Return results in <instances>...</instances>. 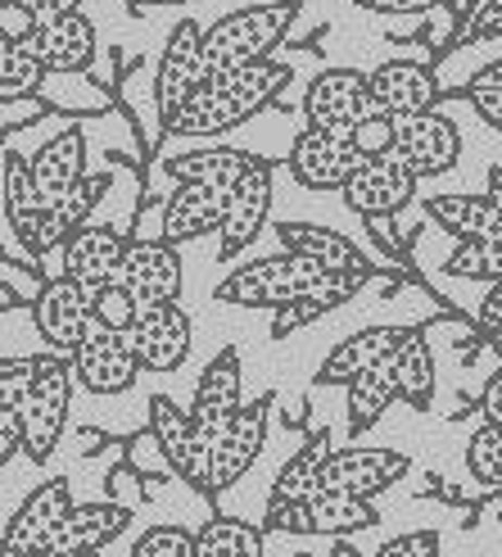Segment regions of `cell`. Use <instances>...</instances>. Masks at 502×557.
<instances>
[{
	"label": "cell",
	"instance_id": "22",
	"mask_svg": "<svg viewBox=\"0 0 502 557\" xmlns=\"http://www.w3.org/2000/svg\"><path fill=\"white\" fill-rule=\"evenodd\" d=\"M416 326H362L344 345H335L330 358L317 368V385H349L353 376H362L367 368L385 363L403 349V341L412 336Z\"/></svg>",
	"mask_w": 502,
	"mask_h": 557
},
{
	"label": "cell",
	"instance_id": "8",
	"mask_svg": "<svg viewBox=\"0 0 502 557\" xmlns=\"http://www.w3.org/2000/svg\"><path fill=\"white\" fill-rule=\"evenodd\" d=\"M73 372L91 395H127L146 368H141V358H136L127 331H114L91 318L87 336L73 349Z\"/></svg>",
	"mask_w": 502,
	"mask_h": 557
},
{
	"label": "cell",
	"instance_id": "28",
	"mask_svg": "<svg viewBox=\"0 0 502 557\" xmlns=\"http://www.w3.org/2000/svg\"><path fill=\"white\" fill-rule=\"evenodd\" d=\"M33 177H37L41 200L60 205L64 195L87 177V136L77 127H64L60 136H50V141L33 154Z\"/></svg>",
	"mask_w": 502,
	"mask_h": 557
},
{
	"label": "cell",
	"instance_id": "23",
	"mask_svg": "<svg viewBox=\"0 0 502 557\" xmlns=\"http://www.w3.org/2000/svg\"><path fill=\"white\" fill-rule=\"evenodd\" d=\"M372 77V96L376 109L389 119H407V114H426L439 104V82L426 64H407V60H389L367 73Z\"/></svg>",
	"mask_w": 502,
	"mask_h": 557
},
{
	"label": "cell",
	"instance_id": "18",
	"mask_svg": "<svg viewBox=\"0 0 502 557\" xmlns=\"http://www.w3.org/2000/svg\"><path fill=\"white\" fill-rule=\"evenodd\" d=\"M267 213H272V163L259 159L254 169L227 190V218H222V255L217 259H240L267 227Z\"/></svg>",
	"mask_w": 502,
	"mask_h": 557
},
{
	"label": "cell",
	"instance_id": "50",
	"mask_svg": "<svg viewBox=\"0 0 502 557\" xmlns=\"http://www.w3.org/2000/svg\"><path fill=\"white\" fill-rule=\"evenodd\" d=\"M480 326L489 331V336H498V331H502V282H493V290H489V299H485Z\"/></svg>",
	"mask_w": 502,
	"mask_h": 557
},
{
	"label": "cell",
	"instance_id": "10",
	"mask_svg": "<svg viewBox=\"0 0 502 557\" xmlns=\"http://www.w3.org/2000/svg\"><path fill=\"white\" fill-rule=\"evenodd\" d=\"M209 64H204V27L194 18H181L173 33H167L163 60L154 73V100H159V123H167L177 109L204 87Z\"/></svg>",
	"mask_w": 502,
	"mask_h": 557
},
{
	"label": "cell",
	"instance_id": "31",
	"mask_svg": "<svg viewBox=\"0 0 502 557\" xmlns=\"http://www.w3.org/2000/svg\"><path fill=\"white\" fill-rule=\"evenodd\" d=\"M426 213L457 240L502 236V209L489 195H435V200H426Z\"/></svg>",
	"mask_w": 502,
	"mask_h": 557
},
{
	"label": "cell",
	"instance_id": "48",
	"mask_svg": "<svg viewBox=\"0 0 502 557\" xmlns=\"http://www.w3.org/2000/svg\"><path fill=\"white\" fill-rule=\"evenodd\" d=\"M10 5H23L27 14L41 23V18H54V14H73L77 0H10Z\"/></svg>",
	"mask_w": 502,
	"mask_h": 557
},
{
	"label": "cell",
	"instance_id": "35",
	"mask_svg": "<svg viewBox=\"0 0 502 557\" xmlns=\"http://www.w3.org/2000/svg\"><path fill=\"white\" fill-rule=\"evenodd\" d=\"M200 557H263V531L240 517H209L194 531Z\"/></svg>",
	"mask_w": 502,
	"mask_h": 557
},
{
	"label": "cell",
	"instance_id": "43",
	"mask_svg": "<svg viewBox=\"0 0 502 557\" xmlns=\"http://www.w3.org/2000/svg\"><path fill=\"white\" fill-rule=\"evenodd\" d=\"M498 37H502V0H480L476 14L462 27V41H498Z\"/></svg>",
	"mask_w": 502,
	"mask_h": 557
},
{
	"label": "cell",
	"instance_id": "17",
	"mask_svg": "<svg viewBox=\"0 0 502 557\" xmlns=\"http://www.w3.org/2000/svg\"><path fill=\"white\" fill-rule=\"evenodd\" d=\"M267 417H272V395L249 399L231 422L213 440V494L231 490L249 467L259 462L263 440H267Z\"/></svg>",
	"mask_w": 502,
	"mask_h": 557
},
{
	"label": "cell",
	"instance_id": "11",
	"mask_svg": "<svg viewBox=\"0 0 502 557\" xmlns=\"http://www.w3.org/2000/svg\"><path fill=\"white\" fill-rule=\"evenodd\" d=\"M96 318V290H87L81 282H73L68 272L50 276L41 286V295L33 299V322L41 331V341L54 349V354H68L81 345L87 326Z\"/></svg>",
	"mask_w": 502,
	"mask_h": 557
},
{
	"label": "cell",
	"instance_id": "37",
	"mask_svg": "<svg viewBox=\"0 0 502 557\" xmlns=\"http://www.w3.org/2000/svg\"><path fill=\"white\" fill-rule=\"evenodd\" d=\"M466 471L476 476L485 490H502V426L485 422L466 444Z\"/></svg>",
	"mask_w": 502,
	"mask_h": 557
},
{
	"label": "cell",
	"instance_id": "51",
	"mask_svg": "<svg viewBox=\"0 0 502 557\" xmlns=\"http://www.w3.org/2000/svg\"><path fill=\"white\" fill-rule=\"evenodd\" d=\"M470 82H480V87H502V60H493V64H485Z\"/></svg>",
	"mask_w": 502,
	"mask_h": 557
},
{
	"label": "cell",
	"instance_id": "44",
	"mask_svg": "<svg viewBox=\"0 0 502 557\" xmlns=\"http://www.w3.org/2000/svg\"><path fill=\"white\" fill-rule=\"evenodd\" d=\"M462 100L476 109V119L489 123L493 132H502V87H480V82H466Z\"/></svg>",
	"mask_w": 502,
	"mask_h": 557
},
{
	"label": "cell",
	"instance_id": "30",
	"mask_svg": "<svg viewBox=\"0 0 502 557\" xmlns=\"http://www.w3.org/2000/svg\"><path fill=\"white\" fill-rule=\"evenodd\" d=\"M335 449H330V435L326 431H317L303 449L276 471V481H272V494H267V517L272 512H286V508H294V504H303V498H313L317 490H322V467H326V458H330Z\"/></svg>",
	"mask_w": 502,
	"mask_h": 557
},
{
	"label": "cell",
	"instance_id": "20",
	"mask_svg": "<svg viewBox=\"0 0 502 557\" xmlns=\"http://www.w3.org/2000/svg\"><path fill=\"white\" fill-rule=\"evenodd\" d=\"M127 341L146 372H177L190 354V318L181 313V304H159L136 318Z\"/></svg>",
	"mask_w": 502,
	"mask_h": 557
},
{
	"label": "cell",
	"instance_id": "13",
	"mask_svg": "<svg viewBox=\"0 0 502 557\" xmlns=\"http://www.w3.org/2000/svg\"><path fill=\"white\" fill-rule=\"evenodd\" d=\"M118 286L146 309H159V304H177L181 295V255L173 240H127L123 255V272Z\"/></svg>",
	"mask_w": 502,
	"mask_h": 557
},
{
	"label": "cell",
	"instance_id": "7",
	"mask_svg": "<svg viewBox=\"0 0 502 557\" xmlns=\"http://www.w3.org/2000/svg\"><path fill=\"white\" fill-rule=\"evenodd\" d=\"M150 435L159 440V454L167 458V467L194 490L213 498V449L200 440L190 422V408H177L167 395L150 399Z\"/></svg>",
	"mask_w": 502,
	"mask_h": 557
},
{
	"label": "cell",
	"instance_id": "25",
	"mask_svg": "<svg viewBox=\"0 0 502 557\" xmlns=\"http://www.w3.org/2000/svg\"><path fill=\"white\" fill-rule=\"evenodd\" d=\"M123 255H127V240L118 232L91 227L87 222V227L73 232L64 245V272L87 290H104V286H118Z\"/></svg>",
	"mask_w": 502,
	"mask_h": 557
},
{
	"label": "cell",
	"instance_id": "15",
	"mask_svg": "<svg viewBox=\"0 0 502 557\" xmlns=\"http://www.w3.org/2000/svg\"><path fill=\"white\" fill-rule=\"evenodd\" d=\"M416 195V177L399 154H385V159H362L353 177L344 182L340 200L349 205V213L357 218H389L412 205Z\"/></svg>",
	"mask_w": 502,
	"mask_h": 557
},
{
	"label": "cell",
	"instance_id": "54",
	"mask_svg": "<svg viewBox=\"0 0 502 557\" xmlns=\"http://www.w3.org/2000/svg\"><path fill=\"white\" fill-rule=\"evenodd\" d=\"M127 5H131V10H136V5L150 10V5H186V0H127Z\"/></svg>",
	"mask_w": 502,
	"mask_h": 557
},
{
	"label": "cell",
	"instance_id": "56",
	"mask_svg": "<svg viewBox=\"0 0 502 557\" xmlns=\"http://www.w3.org/2000/svg\"><path fill=\"white\" fill-rule=\"evenodd\" d=\"M0 5H10V0H0Z\"/></svg>",
	"mask_w": 502,
	"mask_h": 557
},
{
	"label": "cell",
	"instance_id": "49",
	"mask_svg": "<svg viewBox=\"0 0 502 557\" xmlns=\"http://www.w3.org/2000/svg\"><path fill=\"white\" fill-rule=\"evenodd\" d=\"M480 412H485V422H498V426H502V368H498V372L489 376V385H485Z\"/></svg>",
	"mask_w": 502,
	"mask_h": 557
},
{
	"label": "cell",
	"instance_id": "4",
	"mask_svg": "<svg viewBox=\"0 0 502 557\" xmlns=\"http://www.w3.org/2000/svg\"><path fill=\"white\" fill-rule=\"evenodd\" d=\"M73 358L68 354H41V376L33 385V395L18 408L23 412V431H27V458L46 462L54 454V444L64 435L68 422V408H73Z\"/></svg>",
	"mask_w": 502,
	"mask_h": 557
},
{
	"label": "cell",
	"instance_id": "34",
	"mask_svg": "<svg viewBox=\"0 0 502 557\" xmlns=\"http://www.w3.org/2000/svg\"><path fill=\"white\" fill-rule=\"evenodd\" d=\"M394 376H399V399L416 412H426L435 399V354L422 331H412L403 349L394 354Z\"/></svg>",
	"mask_w": 502,
	"mask_h": 557
},
{
	"label": "cell",
	"instance_id": "45",
	"mask_svg": "<svg viewBox=\"0 0 502 557\" xmlns=\"http://www.w3.org/2000/svg\"><path fill=\"white\" fill-rule=\"evenodd\" d=\"M376 557H439V535H435V531L399 535V540H389Z\"/></svg>",
	"mask_w": 502,
	"mask_h": 557
},
{
	"label": "cell",
	"instance_id": "40",
	"mask_svg": "<svg viewBox=\"0 0 502 557\" xmlns=\"http://www.w3.org/2000/svg\"><path fill=\"white\" fill-rule=\"evenodd\" d=\"M349 141H353V150L362 154V159H385V154H394V146H399V132H394V119L389 114H367L353 132H349Z\"/></svg>",
	"mask_w": 502,
	"mask_h": 557
},
{
	"label": "cell",
	"instance_id": "42",
	"mask_svg": "<svg viewBox=\"0 0 502 557\" xmlns=\"http://www.w3.org/2000/svg\"><path fill=\"white\" fill-rule=\"evenodd\" d=\"M136 318H141V304H136L123 286H104V290H96V322L114 326V331H131Z\"/></svg>",
	"mask_w": 502,
	"mask_h": 557
},
{
	"label": "cell",
	"instance_id": "24",
	"mask_svg": "<svg viewBox=\"0 0 502 557\" xmlns=\"http://www.w3.org/2000/svg\"><path fill=\"white\" fill-rule=\"evenodd\" d=\"M222 218H227V190L181 182L173 186V195L163 205V240H173V245L200 240L209 232H222Z\"/></svg>",
	"mask_w": 502,
	"mask_h": 557
},
{
	"label": "cell",
	"instance_id": "3",
	"mask_svg": "<svg viewBox=\"0 0 502 557\" xmlns=\"http://www.w3.org/2000/svg\"><path fill=\"white\" fill-rule=\"evenodd\" d=\"M322 276H326V268L281 249V255H263V259L240 263L227 282L213 290V299L236 304V309H286L294 299H309L322 286Z\"/></svg>",
	"mask_w": 502,
	"mask_h": 557
},
{
	"label": "cell",
	"instance_id": "26",
	"mask_svg": "<svg viewBox=\"0 0 502 557\" xmlns=\"http://www.w3.org/2000/svg\"><path fill=\"white\" fill-rule=\"evenodd\" d=\"M131 525V508H123V504H77L64 521H60V531L50 535V544L46 548H54V553H104L109 544H114L123 531ZM41 548V553H46Z\"/></svg>",
	"mask_w": 502,
	"mask_h": 557
},
{
	"label": "cell",
	"instance_id": "1",
	"mask_svg": "<svg viewBox=\"0 0 502 557\" xmlns=\"http://www.w3.org/2000/svg\"><path fill=\"white\" fill-rule=\"evenodd\" d=\"M286 87H290V64H281V60H259V64L231 69V73H213V77H204V87L159 127H163V136H177V141H186V136H222V132L249 123L254 114H263L272 100H281Z\"/></svg>",
	"mask_w": 502,
	"mask_h": 557
},
{
	"label": "cell",
	"instance_id": "27",
	"mask_svg": "<svg viewBox=\"0 0 502 557\" xmlns=\"http://www.w3.org/2000/svg\"><path fill=\"white\" fill-rule=\"evenodd\" d=\"M276 236H281V249H290V255H303L313 259L317 268L326 272H357V276H376V268L362 259V249L330 232V227H317V222H276Z\"/></svg>",
	"mask_w": 502,
	"mask_h": 557
},
{
	"label": "cell",
	"instance_id": "12",
	"mask_svg": "<svg viewBox=\"0 0 502 557\" xmlns=\"http://www.w3.org/2000/svg\"><path fill=\"white\" fill-rule=\"evenodd\" d=\"M240 408H244V363H240V349L227 345V349H217V358L200 372V381H194L190 422L213 449V440L227 431V422Z\"/></svg>",
	"mask_w": 502,
	"mask_h": 557
},
{
	"label": "cell",
	"instance_id": "32",
	"mask_svg": "<svg viewBox=\"0 0 502 557\" xmlns=\"http://www.w3.org/2000/svg\"><path fill=\"white\" fill-rule=\"evenodd\" d=\"M399 399V376H394V358H385V363L367 368L362 376L349 381V431L362 435L372 431L380 417L389 412V404Z\"/></svg>",
	"mask_w": 502,
	"mask_h": 557
},
{
	"label": "cell",
	"instance_id": "21",
	"mask_svg": "<svg viewBox=\"0 0 502 557\" xmlns=\"http://www.w3.org/2000/svg\"><path fill=\"white\" fill-rule=\"evenodd\" d=\"M27 41H33L37 60L50 73H87L91 60H96V27H91V18H81L77 10L41 18Z\"/></svg>",
	"mask_w": 502,
	"mask_h": 557
},
{
	"label": "cell",
	"instance_id": "6",
	"mask_svg": "<svg viewBox=\"0 0 502 557\" xmlns=\"http://www.w3.org/2000/svg\"><path fill=\"white\" fill-rule=\"evenodd\" d=\"M380 521V512L372 508V498H357V494H335V490H317L313 498L286 508V512H272L263 525L276 535H330V540H349L357 531H372Z\"/></svg>",
	"mask_w": 502,
	"mask_h": 557
},
{
	"label": "cell",
	"instance_id": "39",
	"mask_svg": "<svg viewBox=\"0 0 502 557\" xmlns=\"http://www.w3.org/2000/svg\"><path fill=\"white\" fill-rule=\"evenodd\" d=\"M131 557H200V548H194V531H186V525H150L136 540Z\"/></svg>",
	"mask_w": 502,
	"mask_h": 557
},
{
	"label": "cell",
	"instance_id": "16",
	"mask_svg": "<svg viewBox=\"0 0 502 557\" xmlns=\"http://www.w3.org/2000/svg\"><path fill=\"white\" fill-rule=\"evenodd\" d=\"M407 471H412V458L399 449H335L322 467V490L376 498L385 490H394Z\"/></svg>",
	"mask_w": 502,
	"mask_h": 557
},
{
	"label": "cell",
	"instance_id": "41",
	"mask_svg": "<svg viewBox=\"0 0 502 557\" xmlns=\"http://www.w3.org/2000/svg\"><path fill=\"white\" fill-rule=\"evenodd\" d=\"M41 376V358H5L0 363V408H23Z\"/></svg>",
	"mask_w": 502,
	"mask_h": 557
},
{
	"label": "cell",
	"instance_id": "52",
	"mask_svg": "<svg viewBox=\"0 0 502 557\" xmlns=\"http://www.w3.org/2000/svg\"><path fill=\"white\" fill-rule=\"evenodd\" d=\"M326 557H367V553H362V548H357V544H353V540H335V544H330V553H326Z\"/></svg>",
	"mask_w": 502,
	"mask_h": 557
},
{
	"label": "cell",
	"instance_id": "5",
	"mask_svg": "<svg viewBox=\"0 0 502 557\" xmlns=\"http://www.w3.org/2000/svg\"><path fill=\"white\" fill-rule=\"evenodd\" d=\"M367 114H376V96H372V77L357 69H326L303 91V119L317 132L349 136Z\"/></svg>",
	"mask_w": 502,
	"mask_h": 557
},
{
	"label": "cell",
	"instance_id": "53",
	"mask_svg": "<svg viewBox=\"0 0 502 557\" xmlns=\"http://www.w3.org/2000/svg\"><path fill=\"white\" fill-rule=\"evenodd\" d=\"M485 195H489V200L502 209V169H493V173H489V186H485Z\"/></svg>",
	"mask_w": 502,
	"mask_h": 557
},
{
	"label": "cell",
	"instance_id": "2",
	"mask_svg": "<svg viewBox=\"0 0 502 557\" xmlns=\"http://www.w3.org/2000/svg\"><path fill=\"white\" fill-rule=\"evenodd\" d=\"M294 18H299V0H263V5H244V10H231L227 18L209 23L204 27L209 77L272 60V50L290 37Z\"/></svg>",
	"mask_w": 502,
	"mask_h": 557
},
{
	"label": "cell",
	"instance_id": "29",
	"mask_svg": "<svg viewBox=\"0 0 502 557\" xmlns=\"http://www.w3.org/2000/svg\"><path fill=\"white\" fill-rule=\"evenodd\" d=\"M254 163H259V154L236 150V146H200V150L173 154V159L163 163V173L173 177L177 186H181V182H200V186L231 190L249 169H254Z\"/></svg>",
	"mask_w": 502,
	"mask_h": 557
},
{
	"label": "cell",
	"instance_id": "9",
	"mask_svg": "<svg viewBox=\"0 0 502 557\" xmlns=\"http://www.w3.org/2000/svg\"><path fill=\"white\" fill-rule=\"evenodd\" d=\"M394 132H399L394 154L407 163L416 182H430V177H443V173L457 169V159H462V127L449 114H439V109L407 114V119H394Z\"/></svg>",
	"mask_w": 502,
	"mask_h": 557
},
{
	"label": "cell",
	"instance_id": "33",
	"mask_svg": "<svg viewBox=\"0 0 502 557\" xmlns=\"http://www.w3.org/2000/svg\"><path fill=\"white\" fill-rule=\"evenodd\" d=\"M46 64L37 60V50L27 37H0V100H33L46 82Z\"/></svg>",
	"mask_w": 502,
	"mask_h": 557
},
{
	"label": "cell",
	"instance_id": "19",
	"mask_svg": "<svg viewBox=\"0 0 502 557\" xmlns=\"http://www.w3.org/2000/svg\"><path fill=\"white\" fill-rule=\"evenodd\" d=\"M286 163H290V177L303 190H344V182L353 177L362 154L353 150L349 136H330V132L309 127L290 146V159Z\"/></svg>",
	"mask_w": 502,
	"mask_h": 557
},
{
	"label": "cell",
	"instance_id": "38",
	"mask_svg": "<svg viewBox=\"0 0 502 557\" xmlns=\"http://www.w3.org/2000/svg\"><path fill=\"white\" fill-rule=\"evenodd\" d=\"M104 186H109V177L104 173H87L81 177L60 205H50L54 209V218H60V227L73 236V232H81L87 227V218H91V209H96V200L104 195Z\"/></svg>",
	"mask_w": 502,
	"mask_h": 557
},
{
	"label": "cell",
	"instance_id": "14",
	"mask_svg": "<svg viewBox=\"0 0 502 557\" xmlns=\"http://www.w3.org/2000/svg\"><path fill=\"white\" fill-rule=\"evenodd\" d=\"M73 485L68 476H50L41 481L33 494L18 504V512L5 525V540H0V557H23V553H41L50 544V535L60 531V521L73 512Z\"/></svg>",
	"mask_w": 502,
	"mask_h": 557
},
{
	"label": "cell",
	"instance_id": "46",
	"mask_svg": "<svg viewBox=\"0 0 502 557\" xmlns=\"http://www.w3.org/2000/svg\"><path fill=\"white\" fill-rule=\"evenodd\" d=\"M23 449H27L23 412L18 408H0V462H14Z\"/></svg>",
	"mask_w": 502,
	"mask_h": 557
},
{
	"label": "cell",
	"instance_id": "55",
	"mask_svg": "<svg viewBox=\"0 0 502 557\" xmlns=\"http://www.w3.org/2000/svg\"><path fill=\"white\" fill-rule=\"evenodd\" d=\"M23 557H100V553H54V548H46V553H23Z\"/></svg>",
	"mask_w": 502,
	"mask_h": 557
},
{
	"label": "cell",
	"instance_id": "36",
	"mask_svg": "<svg viewBox=\"0 0 502 557\" xmlns=\"http://www.w3.org/2000/svg\"><path fill=\"white\" fill-rule=\"evenodd\" d=\"M449 276H466V282H502V236L489 240H457L453 255L443 259Z\"/></svg>",
	"mask_w": 502,
	"mask_h": 557
},
{
	"label": "cell",
	"instance_id": "47",
	"mask_svg": "<svg viewBox=\"0 0 502 557\" xmlns=\"http://www.w3.org/2000/svg\"><path fill=\"white\" fill-rule=\"evenodd\" d=\"M353 10H367V14H426L443 0H349Z\"/></svg>",
	"mask_w": 502,
	"mask_h": 557
}]
</instances>
